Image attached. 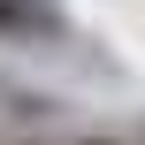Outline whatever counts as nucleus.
<instances>
[{
  "instance_id": "nucleus-1",
  "label": "nucleus",
  "mask_w": 145,
  "mask_h": 145,
  "mask_svg": "<svg viewBox=\"0 0 145 145\" xmlns=\"http://www.w3.org/2000/svg\"><path fill=\"white\" fill-rule=\"evenodd\" d=\"M61 15L46 0H0V38H54Z\"/></svg>"
},
{
  "instance_id": "nucleus-2",
  "label": "nucleus",
  "mask_w": 145,
  "mask_h": 145,
  "mask_svg": "<svg viewBox=\"0 0 145 145\" xmlns=\"http://www.w3.org/2000/svg\"><path fill=\"white\" fill-rule=\"evenodd\" d=\"M84 145H115V138H84Z\"/></svg>"
}]
</instances>
